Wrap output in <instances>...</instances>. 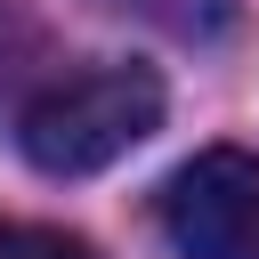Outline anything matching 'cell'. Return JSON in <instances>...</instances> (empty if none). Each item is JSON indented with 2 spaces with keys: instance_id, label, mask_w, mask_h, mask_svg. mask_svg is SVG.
<instances>
[{
  "instance_id": "3",
  "label": "cell",
  "mask_w": 259,
  "mask_h": 259,
  "mask_svg": "<svg viewBox=\"0 0 259 259\" xmlns=\"http://www.w3.org/2000/svg\"><path fill=\"white\" fill-rule=\"evenodd\" d=\"M113 8L162 24L170 40H219V32L235 24V0H113Z\"/></svg>"
},
{
  "instance_id": "5",
  "label": "cell",
  "mask_w": 259,
  "mask_h": 259,
  "mask_svg": "<svg viewBox=\"0 0 259 259\" xmlns=\"http://www.w3.org/2000/svg\"><path fill=\"white\" fill-rule=\"evenodd\" d=\"M24 57H32V24L0 0V81H16V73H24Z\"/></svg>"
},
{
  "instance_id": "1",
  "label": "cell",
  "mask_w": 259,
  "mask_h": 259,
  "mask_svg": "<svg viewBox=\"0 0 259 259\" xmlns=\"http://www.w3.org/2000/svg\"><path fill=\"white\" fill-rule=\"evenodd\" d=\"M154 121H162V81L146 65H81L24 97L16 146L49 178H89L121 162L138 138H154Z\"/></svg>"
},
{
  "instance_id": "4",
  "label": "cell",
  "mask_w": 259,
  "mask_h": 259,
  "mask_svg": "<svg viewBox=\"0 0 259 259\" xmlns=\"http://www.w3.org/2000/svg\"><path fill=\"white\" fill-rule=\"evenodd\" d=\"M0 259H97V243H89V235H73V227L8 219V227H0Z\"/></svg>"
},
{
  "instance_id": "2",
  "label": "cell",
  "mask_w": 259,
  "mask_h": 259,
  "mask_svg": "<svg viewBox=\"0 0 259 259\" xmlns=\"http://www.w3.org/2000/svg\"><path fill=\"white\" fill-rule=\"evenodd\" d=\"M162 235L178 259H259V154L202 146L162 186Z\"/></svg>"
}]
</instances>
